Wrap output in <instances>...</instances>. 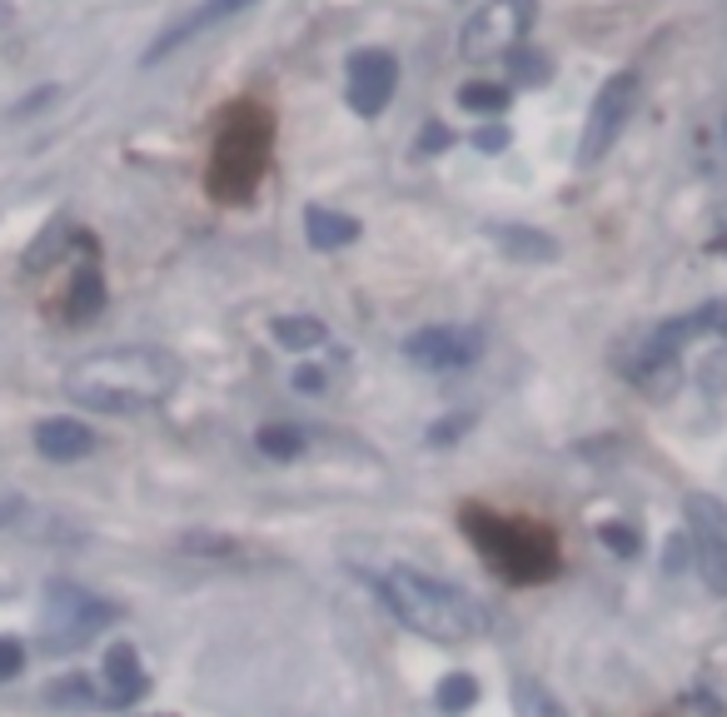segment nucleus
<instances>
[{"label":"nucleus","mask_w":727,"mask_h":717,"mask_svg":"<svg viewBox=\"0 0 727 717\" xmlns=\"http://www.w3.org/2000/svg\"><path fill=\"white\" fill-rule=\"evenodd\" d=\"M180 389V358L170 349L130 344V349H100L80 358L66 374V394L95 413H135L164 403Z\"/></svg>","instance_id":"obj_1"},{"label":"nucleus","mask_w":727,"mask_h":717,"mask_svg":"<svg viewBox=\"0 0 727 717\" xmlns=\"http://www.w3.org/2000/svg\"><path fill=\"white\" fill-rule=\"evenodd\" d=\"M384 598L413 633L434 642H468L489 628V613L478 608L464 588L444 583L434 573H419V568H394L384 578Z\"/></svg>","instance_id":"obj_2"},{"label":"nucleus","mask_w":727,"mask_h":717,"mask_svg":"<svg viewBox=\"0 0 727 717\" xmlns=\"http://www.w3.org/2000/svg\"><path fill=\"white\" fill-rule=\"evenodd\" d=\"M264 155H270V120L260 110H235L229 115V130L219 135L215 164H209V185L225 205H239V200L254 190L264 170Z\"/></svg>","instance_id":"obj_3"},{"label":"nucleus","mask_w":727,"mask_h":717,"mask_svg":"<svg viewBox=\"0 0 727 717\" xmlns=\"http://www.w3.org/2000/svg\"><path fill=\"white\" fill-rule=\"evenodd\" d=\"M533 11H538L533 0H484L458 31V55L474 60V66L513 55L523 45V35H529Z\"/></svg>","instance_id":"obj_4"},{"label":"nucleus","mask_w":727,"mask_h":717,"mask_svg":"<svg viewBox=\"0 0 727 717\" xmlns=\"http://www.w3.org/2000/svg\"><path fill=\"white\" fill-rule=\"evenodd\" d=\"M688 533H693V564L703 573L707 593L727 598V503L713 493H688L683 499Z\"/></svg>","instance_id":"obj_5"},{"label":"nucleus","mask_w":727,"mask_h":717,"mask_svg":"<svg viewBox=\"0 0 727 717\" xmlns=\"http://www.w3.org/2000/svg\"><path fill=\"white\" fill-rule=\"evenodd\" d=\"M633 105H638V76L633 70H618L613 80H603L593 110H588L583 140H578V164H598L613 150V140H618L623 125L633 120Z\"/></svg>","instance_id":"obj_6"},{"label":"nucleus","mask_w":727,"mask_h":717,"mask_svg":"<svg viewBox=\"0 0 727 717\" xmlns=\"http://www.w3.org/2000/svg\"><path fill=\"white\" fill-rule=\"evenodd\" d=\"M105 623H115V608L110 603H100L95 593H80V588H66L55 583L50 598H45V633H50V648L66 652L76 648V642H86L95 628H105Z\"/></svg>","instance_id":"obj_7"},{"label":"nucleus","mask_w":727,"mask_h":717,"mask_svg":"<svg viewBox=\"0 0 727 717\" xmlns=\"http://www.w3.org/2000/svg\"><path fill=\"white\" fill-rule=\"evenodd\" d=\"M484 354V339L474 329H458V325H429V329H413L404 339V358L413 369H429V374H454L468 369L474 358Z\"/></svg>","instance_id":"obj_8"},{"label":"nucleus","mask_w":727,"mask_h":717,"mask_svg":"<svg viewBox=\"0 0 727 717\" xmlns=\"http://www.w3.org/2000/svg\"><path fill=\"white\" fill-rule=\"evenodd\" d=\"M399 86V60L389 50H354L349 55V105L364 120L384 115Z\"/></svg>","instance_id":"obj_9"},{"label":"nucleus","mask_w":727,"mask_h":717,"mask_svg":"<svg viewBox=\"0 0 727 717\" xmlns=\"http://www.w3.org/2000/svg\"><path fill=\"white\" fill-rule=\"evenodd\" d=\"M245 5H254V0H200L190 15H180V21L170 25V31H160L155 35V45L145 50V66H155V60H164L170 50H180L185 41H195L200 31H209V25H219V21H229V15H239Z\"/></svg>","instance_id":"obj_10"},{"label":"nucleus","mask_w":727,"mask_h":717,"mask_svg":"<svg viewBox=\"0 0 727 717\" xmlns=\"http://www.w3.org/2000/svg\"><path fill=\"white\" fill-rule=\"evenodd\" d=\"M35 448H41L50 464H76V458H86L90 448H95V434H90L80 419H45V424L35 429Z\"/></svg>","instance_id":"obj_11"},{"label":"nucleus","mask_w":727,"mask_h":717,"mask_svg":"<svg viewBox=\"0 0 727 717\" xmlns=\"http://www.w3.org/2000/svg\"><path fill=\"white\" fill-rule=\"evenodd\" d=\"M105 687H110V703H140L150 693V678H145L140 652L130 642H115L105 652Z\"/></svg>","instance_id":"obj_12"},{"label":"nucleus","mask_w":727,"mask_h":717,"mask_svg":"<svg viewBox=\"0 0 727 717\" xmlns=\"http://www.w3.org/2000/svg\"><path fill=\"white\" fill-rule=\"evenodd\" d=\"M305 239L315 250H344V244L359 239V219L339 215V209H325V205H309L305 209Z\"/></svg>","instance_id":"obj_13"},{"label":"nucleus","mask_w":727,"mask_h":717,"mask_svg":"<svg viewBox=\"0 0 727 717\" xmlns=\"http://www.w3.org/2000/svg\"><path fill=\"white\" fill-rule=\"evenodd\" d=\"M493 239H499V250L513 254V260H554L558 244L543 229H519V225H499L493 229Z\"/></svg>","instance_id":"obj_14"},{"label":"nucleus","mask_w":727,"mask_h":717,"mask_svg":"<svg viewBox=\"0 0 727 717\" xmlns=\"http://www.w3.org/2000/svg\"><path fill=\"white\" fill-rule=\"evenodd\" d=\"M513 717H568L538 678H513Z\"/></svg>","instance_id":"obj_15"},{"label":"nucleus","mask_w":727,"mask_h":717,"mask_svg":"<svg viewBox=\"0 0 727 717\" xmlns=\"http://www.w3.org/2000/svg\"><path fill=\"white\" fill-rule=\"evenodd\" d=\"M329 339V329L309 315H289V319H274V344L294 349V354H305V349H319Z\"/></svg>","instance_id":"obj_16"},{"label":"nucleus","mask_w":727,"mask_h":717,"mask_svg":"<svg viewBox=\"0 0 727 717\" xmlns=\"http://www.w3.org/2000/svg\"><path fill=\"white\" fill-rule=\"evenodd\" d=\"M458 105L474 110V115H503V110H509V90L489 86V80H468V86L458 90Z\"/></svg>","instance_id":"obj_17"},{"label":"nucleus","mask_w":727,"mask_h":717,"mask_svg":"<svg viewBox=\"0 0 727 717\" xmlns=\"http://www.w3.org/2000/svg\"><path fill=\"white\" fill-rule=\"evenodd\" d=\"M434 703L444 707V713H468V707L478 703V683H474V678H468V673H448L444 683H439Z\"/></svg>","instance_id":"obj_18"},{"label":"nucleus","mask_w":727,"mask_h":717,"mask_svg":"<svg viewBox=\"0 0 727 717\" xmlns=\"http://www.w3.org/2000/svg\"><path fill=\"white\" fill-rule=\"evenodd\" d=\"M254 444H260L264 458H294L305 448V439H299V429H289V424H264L260 434H254Z\"/></svg>","instance_id":"obj_19"},{"label":"nucleus","mask_w":727,"mask_h":717,"mask_svg":"<svg viewBox=\"0 0 727 717\" xmlns=\"http://www.w3.org/2000/svg\"><path fill=\"white\" fill-rule=\"evenodd\" d=\"M598 538H603V544H609V548H618L623 558H633V554H638V533L618 528V523H603V528H598Z\"/></svg>","instance_id":"obj_20"},{"label":"nucleus","mask_w":727,"mask_h":717,"mask_svg":"<svg viewBox=\"0 0 727 717\" xmlns=\"http://www.w3.org/2000/svg\"><path fill=\"white\" fill-rule=\"evenodd\" d=\"M25 668V648L15 638H0V683H5V678H15Z\"/></svg>","instance_id":"obj_21"},{"label":"nucleus","mask_w":727,"mask_h":717,"mask_svg":"<svg viewBox=\"0 0 727 717\" xmlns=\"http://www.w3.org/2000/svg\"><path fill=\"white\" fill-rule=\"evenodd\" d=\"M100 305V274L90 270V274H80V284H76V309H95Z\"/></svg>","instance_id":"obj_22"},{"label":"nucleus","mask_w":727,"mask_h":717,"mask_svg":"<svg viewBox=\"0 0 727 717\" xmlns=\"http://www.w3.org/2000/svg\"><path fill=\"white\" fill-rule=\"evenodd\" d=\"M468 424H474L468 413H458V419H444V424H434V429H429V444H454V434H464Z\"/></svg>","instance_id":"obj_23"},{"label":"nucleus","mask_w":727,"mask_h":717,"mask_svg":"<svg viewBox=\"0 0 727 717\" xmlns=\"http://www.w3.org/2000/svg\"><path fill=\"white\" fill-rule=\"evenodd\" d=\"M509 60H513V70H519V76H533V86H538V80L548 76V60H538V55H529V50H523V55L513 50Z\"/></svg>","instance_id":"obj_24"},{"label":"nucleus","mask_w":727,"mask_h":717,"mask_svg":"<svg viewBox=\"0 0 727 717\" xmlns=\"http://www.w3.org/2000/svg\"><path fill=\"white\" fill-rule=\"evenodd\" d=\"M474 145L478 150H503V145H509V130H503V125H484V130L474 135Z\"/></svg>","instance_id":"obj_25"},{"label":"nucleus","mask_w":727,"mask_h":717,"mask_svg":"<svg viewBox=\"0 0 727 717\" xmlns=\"http://www.w3.org/2000/svg\"><path fill=\"white\" fill-rule=\"evenodd\" d=\"M50 100H55V90H35V95H31V100H25V105H15V110H11V120H21V115H31V110H41V105H50Z\"/></svg>","instance_id":"obj_26"},{"label":"nucleus","mask_w":727,"mask_h":717,"mask_svg":"<svg viewBox=\"0 0 727 717\" xmlns=\"http://www.w3.org/2000/svg\"><path fill=\"white\" fill-rule=\"evenodd\" d=\"M294 389H309V394L325 389V374H319V369H299V374H294Z\"/></svg>","instance_id":"obj_27"},{"label":"nucleus","mask_w":727,"mask_h":717,"mask_svg":"<svg viewBox=\"0 0 727 717\" xmlns=\"http://www.w3.org/2000/svg\"><path fill=\"white\" fill-rule=\"evenodd\" d=\"M448 140H454V135H448L444 125H429V130H423V140H419V145H423V150H439V145H448Z\"/></svg>","instance_id":"obj_28"},{"label":"nucleus","mask_w":727,"mask_h":717,"mask_svg":"<svg viewBox=\"0 0 727 717\" xmlns=\"http://www.w3.org/2000/svg\"><path fill=\"white\" fill-rule=\"evenodd\" d=\"M678 564H688V544H683V538L668 544V573H678Z\"/></svg>","instance_id":"obj_29"}]
</instances>
